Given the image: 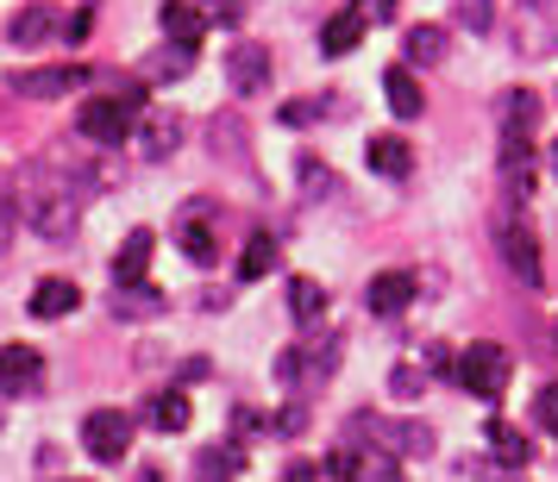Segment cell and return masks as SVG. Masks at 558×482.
I'll use <instances>...</instances> for the list:
<instances>
[{"label":"cell","mask_w":558,"mask_h":482,"mask_svg":"<svg viewBox=\"0 0 558 482\" xmlns=\"http://www.w3.org/2000/svg\"><path fill=\"white\" fill-rule=\"evenodd\" d=\"M20 207H26V220L45 232V238H70L76 220H82V188L57 157H45V163H26V176H20Z\"/></svg>","instance_id":"6da1fadb"},{"label":"cell","mask_w":558,"mask_h":482,"mask_svg":"<svg viewBox=\"0 0 558 482\" xmlns=\"http://www.w3.org/2000/svg\"><path fill=\"white\" fill-rule=\"evenodd\" d=\"M508 376H514V363H508V351L502 345H489V338L464 345V357L452 363V382L464 388V395H477V401H502Z\"/></svg>","instance_id":"7a4b0ae2"},{"label":"cell","mask_w":558,"mask_h":482,"mask_svg":"<svg viewBox=\"0 0 558 482\" xmlns=\"http://www.w3.org/2000/svg\"><path fill=\"white\" fill-rule=\"evenodd\" d=\"M132 113H138V107L120 101V95H95V101L76 107V132L88 138V145H126L132 138Z\"/></svg>","instance_id":"3957f363"},{"label":"cell","mask_w":558,"mask_h":482,"mask_svg":"<svg viewBox=\"0 0 558 482\" xmlns=\"http://www.w3.org/2000/svg\"><path fill=\"white\" fill-rule=\"evenodd\" d=\"M82 452L95 457V464H120L132 452V413L120 407H95L88 420H82Z\"/></svg>","instance_id":"277c9868"},{"label":"cell","mask_w":558,"mask_h":482,"mask_svg":"<svg viewBox=\"0 0 558 482\" xmlns=\"http://www.w3.org/2000/svg\"><path fill=\"white\" fill-rule=\"evenodd\" d=\"M88 70L82 63H45V70H13L7 95H26V101H57V95H76Z\"/></svg>","instance_id":"5b68a950"},{"label":"cell","mask_w":558,"mask_h":482,"mask_svg":"<svg viewBox=\"0 0 558 482\" xmlns=\"http://www.w3.org/2000/svg\"><path fill=\"white\" fill-rule=\"evenodd\" d=\"M514 45L527 57L558 51V0H521V7H514Z\"/></svg>","instance_id":"8992f818"},{"label":"cell","mask_w":558,"mask_h":482,"mask_svg":"<svg viewBox=\"0 0 558 482\" xmlns=\"http://www.w3.org/2000/svg\"><path fill=\"white\" fill-rule=\"evenodd\" d=\"M496 245H502V263L521 276V288H539V282H546V270H539V238H533L521 220L496 232Z\"/></svg>","instance_id":"52a82bcc"},{"label":"cell","mask_w":558,"mask_h":482,"mask_svg":"<svg viewBox=\"0 0 558 482\" xmlns=\"http://www.w3.org/2000/svg\"><path fill=\"white\" fill-rule=\"evenodd\" d=\"M227 82H232V95H264L270 88V51L264 45H232L227 51Z\"/></svg>","instance_id":"ba28073f"},{"label":"cell","mask_w":558,"mask_h":482,"mask_svg":"<svg viewBox=\"0 0 558 482\" xmlns=\"http://www.w3.org/2000/svg\"><path fill=\"white\" fill-rule=\"evenodd\" d=\"M0 388L7 395H38L45 388V357L32 351V345H7L0 351Z\"/></svg>","instance_id":"9c48e42d"},{"label":"cell","mask_w":558,"mask_h":482,"mask_svg":"<svg viewBox=\"0 0 558 482\" xmlns=\"http://www.w3.org/2000/svg\"><path fill=\"white\" fill-rule=\"evenodd\" d=\"M352 427L389 438V452H402V457H433V427H414V420H402V427H383L377 413H364V420H352Z\"/></svg>","instance_id":"30bf717a"},{"label":"cell","mask_w":558,"mask_h":482,"mask_svg":"<svg viewBox=\"0 0 558 482\" xmlns=\"http://www.w3.org/2000/svg\"><path fill=\"white\" fill-rule=\"evenodd\" d=\"M414 301V270H383V276H371V288H364V307L371 313H402V307Z\"/></svg>","instance_id":"8fae6325"},{"label":"cell","mask_w":558,"mask_h":482,"mask_svg":"<svg viewBox=\"0 0 558 482\" xmlns=\"http://www.w3.org/2000/svg\"><path fill=\"white\" fill-rule=\"evenodd\" d=\"M151 251H157V232H126V245H120V257H113V288H132V282H145V270H151Z\"/></svg>","instance_id":"7c38bea8"},{"label":"cell","mask_w":558,"mask_h":482,"mask_svg":"<svg viewBox=\"0 0 558 482\" xmlns=\"http://www.w3.org/2000/svg\"><path fill=\"white\" fill-rule=\"evenodd\" d=\"M7 38H13V45H51V38H63V13H57V7H20L13 26H7Z\"/></svg>","instance_id":"4fadbf2b"},{"label":"cell","mask_w":558,"mask_h":482,"mask_svg":"<svg viewBox=\"0 0 558 482\" xmlns=\"http://www.w3.org/2000/svg\"><path fill=\"white\" fill-rule=\"evenodd\" d=\"M82 307V288L63 276H45L32 288V320H63V313H76Z\"/></svg>","instance_id":"5bb4252c"},{"label":"cell","mask_w":558,"mask_h":482,"mask_svg":"<svg viewBox=\"0 0 558 482\" xmlns=\"http://www.w3.org/2000/svg\"><path fill=\"white\" fill-rule=\"evenodd\" d=\"M364 163H371L377 176H408V170H414V145H408V138H396V132H383V138H371V145H364Z\"/></svg>","instance_id":"9a60e30c"},{"label":"cell","mask_w":558,"mask_h":482,"mask_svg":"<svg viewBox=\"0 0 558 482\" xmlns=\"http://www.w3.org/2000/svg\"><path fill=\"white\" fill-rule=\"evenodd\" d=\"M483 445H489V457H496V464H508V470H521V464L533 457L527 432L508 427V420H489V427H483Z\"/></svg>","instance_id":"2e32d148"},{"label":"cell","mask_w":558,"mask_h":482,"mask_svg":"<svg viewBox=\"0 0 558 482\" xmlns=\"http://www.w3.org/2000/svg\"><path fill=\"white\" fill-rule=\"evenodd\" d=\"M364 26H371V20H364L357 7H345V13H332L327 26H320V51H327V57L357 51V45H364Z\"/></svg>","instance_id":"e0dca14e"},{"label":"cell","mask_w":558,"mask_h":482,"mask_svg":"<svg viewBox=\"0 0 558 482\" xmlns=\"http://www.w3.org/2000/svg\"><path fill=\"white\" fill-rule=\"evenodd\" d=\"M107 313H113V320H157V313H163V295L145 288V282H132V288H113V295H107Z\"/></svg>","instance_id":"ac0fdd59"},{"label":"cell","mask_w":558,"mask_h":482,"mask_svg":"<svg viewBox=\"0 0 558 482\" xmlns=\"http://www.w3.org/2000/svg\"><path fill=\"white\" fill-rule=\"evenodd\" d=\"M277 263H282V245L270 238V232H252L245 251H239V282H264Z\"/></svg>","instance_id":"d6986e66"},{"label":"cell","mask_w":558,"mask_h":482,"mask_svg":"<svg viewBox=\"0 0 558 482\" xmlns=\"http://www.w3.org/2000/svg\"><path fill=\"white\" fill-rule=\"evenodd\" d=\"M502 176L514 188V201L533 195V138H502Z\"/></svg>","instance_id":"ffe728a7"},{"label":"cell","mask_w":558,"mask_h":482,"mask_svg":"<svg viewBox=\"0 0 558 482\" xmlns=\"http://www.w3.org/2000/svg\"><path fill=\"white\" fill-rule=\"evenodd\" d=\"M157 20H163V32H170L177 45H202V38H207V13H202V7H189V0H163V13H157Z\"/></svg>","instance_id":"44dd1931"},{"label":"cell","mask_w":558,"mask_h":482,"mask_svg":"<svg viewBox=\"0 0 558 482\" xmlns=\"http://www.w3.org/2000/svg\"><path fill=\"white\" fill-rule=\"evenodd\" d=\"M383 95H389V113H396V120H414V113H421V88H414V76H408V63H389V70H383Z\"/></svg>","instance_id":"7402d4cb"},{"label":"cell","mask_w":558,"mask_h":482,"mask_svg":"<svg viewBox=\"0 0 558 482\" xmlns=\"http://www.w3.org/2000/svg\"><path fill=\"white\" fill-rule=\"evenodd\" d=\"M145 420H151L157 432H189V420H195V407H189V395H182V388H163V395H151V407H145Z\"/></svg>","instance_id":"603a6c76"},{"label":"cell","mask_w":558,"mask_h":482,"mask_svg":"<svg viewBox=\"0 0 558 482\" xmlns=\"http://www.w3.org/2000/svg\"><path fill=\"white\" fill-rule=\"evenodd\" d=\"M177 138H182V120H177V113H151V120L138 126V151H145V157L157 163V157L177 151Z\"/></svg>","instance_id":"cb8c5ba5"},{"label":"cell","mask_w":558,"mask_h":482,"mask_svg":"<svg viewBox=\"0 0 558 482\" xmlns=\"http://www.w3.org/2000/svg\"><path fill=\"white\" fill-rule=\"evenodd\" d=\"M245 470V452L239 445H207L202 457H195V482H232Z\"/></svg>","instance_id":"d4e9b609"},{"label":"cell","mask_w":558,"mask_h":482,"mask_svg":"<svg viewBox=\"0 0 558 482\" xmlns=\"http://www.w3.org/2000/svg\"><path fill=\"white\" fill-rule=\"evenodd\" d=\"M402 51H408V63H414V70H433V63H446V26H414Z\"/></svg>","instance_id":"484cf974"},{"label":"cell","mask_w":558,"mask_h":482,"mask_svg":"<svg viewBox=\"0 0 558 482\" xmlns=\"http://www.w3.org/2000/svg\"><path fill=\"white\" fill-rule=\"evenodd\" d=\"M533 120H539V101H533L527 88H508V101H502V132H508V138H533Z\"/></svg>","instance_id":"4316f807"},{"label":"cell","mask_w":558,"mask_h":482,"mask_svg":"<svg viewBox=\"0 0 558 482\" xmlns=\"http://www.w3.org/2000/svg\"><path fill=\"white\" fill-rule=\"evenodd\" d=\"M289 313H295V320H320V313H327V288H320V282L314 276H295L289 282Z\"/></svg>","instance_id":"83f0119b"},{"label":"cell","mask_w":558,"mask_h":482,"mask_svg":"<svg viewBox=\"0 0 558 482\" xmlns=\"http://www.w3.org/2000/svg\"><path fill=\"white\" fill-rule=\"evenodd\" d=\"M177 245H182V257H189V263H214V232L202 226V213H189V220H182Z\"/></svg>","instance_id":"f1b7e54d"},{"label":"cell","mask_w":558,"mask_h":482,"mask_svg":"<svg viewBox=\"0 0 558 482\" xmlns=\"http://www.w3.org/2000/svg\"><path fill=\"white\" fill-rule=\"evenodd\" d=\"M189 63H195V51H189V45H177V51H151L145 57V76H189Z\"/></svg>","instance_id":"f546056e"},{"label":"cell","mask_w":558,"mask_h":482,"mask_svg":"<svg viewBox=\"0 0 558 482\" xmlns=\"http://www.w3.org/2000/svg\"><path fill=\"white\" fill-rule=\"evenodd\" d=\"M357 482H402V464H396V457H383V452H364Z\"/></svg>","instance_id":"4dcf8cb0"},{"label":"cell","mask_w":558,"mask_h":482,"mask_svg":"<svg viewBox=\"0 0 558 482\" xmlns=\"http://www.w3.org/2000/svg\"><path fill=\"white\" fill-rule=\"evenodd\" d=\"M533 420H539V427L558 438V382H546V388L533 395Z\"/></svg>","instance_id":"1f68e13d"},{"label":"cell","mask_w":558,"mask_h":482,"mask_svg":"<svg viewBox=\"0 0 558 482\" xmlns=\"http://www.w3.org/2000/svg\"><path fill=\"white\" fill-rule=\"evenodd\" d=\"M20 213H26V207H20V195H13V188H0V251L13 245V226H20Z\"/></svg>","instance_id":"d6a6232c"},{"label":"cell","mask_w":558,"mask_h":482,"mask_svg":"<svg viewBox=\"0 0 558 482\" xmlns=\"http://www.w3.org/2000/svg\"><path fill=\"white\" fill-rule=\"evenodd\" d=\"M202 13H207V26H239L245 20V0H202Z\"/></svg>","instance_id":"836d02e7"},{"label":"cell","mask_w":558,"mask_h":482,"mask_svg":"<svg viewBox=\"0 0 558 482\" xmlns=\"http://www.w3.org/2000/svg\"><path fill=\"white\" fill-rule=\"evenodd\" d=\"M357 470H364V457H357L352 445H345V452H332V457H327V477H339V482H357Z\"/></svg>","instance_id":"e575fe53"},{"label":"cell","mask_w":558,"mask_h":482,"mask_svg":"<svg viewBox=\"0 0 558 482\" xmlns=\"http://www.w3.org/2000/svg\"><path fill=\"white\" fill-rule=\"evenodd\" d=\"M389 388H396V395H421V388H427V376H421V370H408V363H396Z\"/></svg>","instance_id":"d590c367"},{"label":"cell","mask_w":558,"mask_h":482,"mask_svg":"<svg viewBox=\"0 0 558 482\" xmlns=\"http://www.w3.org/2000/svg\"><path fill=\"white\" fill-rule=\"evenodd\" d=\"M327 113V101H295V107H282V120L289 126H307V120H320Z\"/></svg>","instance_id":"8d00e7d4"},{"label":"cell","mask_w":558,"mask_h":482,"mask_svg":"<svg viewBox=\"0 0 558 482\" xmlns=\"http://www.w3.org/2000/svg\"><path fill=\"white\" fill-rule=\"evenodd\" d=\"M357 13H364L371 26H389V20H396V0H357Z\"/></svg>","instance_id":"74e56055"},{"label":"cell","mask_w":558,"mask_h":482,"mask_svg":"<svg viewBox=\"0 0 558 482\" xmlns=\"http://www.w3.org/2000/svg\"><path fill=\"white\" fill-rule=\"evenodd\" d=\"M302 182L307 188H332V170L327 163H314V157H302Z\"/></svg>","instance_id":"f35d334b"},{"label":"cell","mask_w":558,"mask_h":482,"mask_svg":"<svg viewBox=\"0 0 558 482\" xmlns=\"http://www.w3.org/2000/svg\"><path fill=\"white\" fill-rule=\"evenodd\" d=\"M458 13H464V20H471V26H489V0H458Z\"/></svg>","instance_id":"ab89813d"},{"label":"cell","mask_w":558,"mask_h":482,"mask_svg":"<svg viewBox=\"0 0 558 482\" xmlns=\"http://www.w3.org/2000/svg\"><path fill=\"white\" fill-rule=\"evenodd\" d=\"M282 482H320V470H314V464H289V477Z\"/></svg>","instance_id":"60d3db41"},{"label":"cell","mask_w":558,"mask_h":482,"mask_svg":"<svg viewBox=\"0 0 558 482\" xmlns=\"http://www.w3.org/2000/svg\"><path fill=\"white\" fill-rule=\"evenodd\" d=\"M553 170H558V145H553Z\"/></svg>","instance_id":"b9f144b4"},{"label":"cell","mask_w":558,"mask_h":482,"mask_svg":"<svg viewBox=\"0 0 558 482\" xmlns=\"http://www.w3.org/2000/svg\"><path fill=\"white\" fill-rule=\"evenodd\" d=\"M553 338H558V326H553Z\"/></svg>","instance_id":"7bdbcfd3"},{"label":"cell","mask_w":558,"mask_h":482,"mask_svg":"<svg viewBox=\"0 0 558 482\" xmlns=\"http://www.w3.org/2000/svg\"><path fill=\"white\" fill-rule=\"evenodd\" d=\"M145 482H157V477H145Z\"/></svg>","instance_id":"ee69618b"},{"label":"cell","mask_w":558,"mask_h":482,"mask_svg":"<svg viewBox=\"0 0 558 482\" xmlns=\"http://www.w3.org/2000/svg\"><path fill=\"white\" fill-rule=\"evenodd\" d=\"M70 482H76V477H70Z\"/></svg>","instance_id":"f6af8a7d"}]
</instances>
